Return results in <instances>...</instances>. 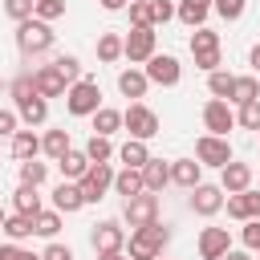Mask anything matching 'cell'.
Segmentation results:
<instances>
[{
	"label": "cell",
	"mask_w": 260,
	"mask_h": 260,
	"mask_svg": "<svg viewBox=\"0 0 260 260\" xmlns=\"http://www.w3.org/2000/svg\"><path fill=\"white\" fill-rule=\"evenodd\" d=\"M41 260H73V248H69V244H57V240H53V244H49V248L41 252Z\"/></svg>",
	"instance_id": "45"
},
{
	"label": "cell",
	"mask_w": 260,
	"mask_h": 260,
	"mask_svg": "<svg viewBox=\"0 0 260 260\" xmlns=\"http://www.w3.org/2000/svg\"><path fill=\"white\" fill-rule=\"evenodd\" d=\"M32 228H37V236H45V240H53L57 232H61V211L53 207V211H37V219H32Z\"/></svg>",
	"instance_id": "35"
},
{
	"label": "cell",
	"mask_w": 260,
	"mask_h": 260,
	"mask_svg": "<svg viewBox=\"0 0 260 260\" xmlns=\"http://www.w3.org/2000/svg\"><path fill=\"white\" fill-rule=\"evenodd\" d=\"M16 114H20V122H24V126H41V122L49 118V98H41V93L16 98Z\"/></svg>",
	"instance_id": "18"
},
{
	"label": "cell",
	"mask_w": 260,
	"mask_h": 260,
	"mask_svg": "<svg viewBox=\"0 0 260 260\" xmlns=\"http://www.w3.org/2000/svg\"><path fill=\"white\" fill-rule=\"evenodd\" d=\"M122 219H126L130 228H146V223H154V219H158V195H154V191H138V195H130L126 207H122Z\"/></svg>",
	"instance_id": "8"
},
{
	"label": "cell",
	"mask_w": 260,
	"mask_h": 260,
	"mask_svg": "<svg viewBox=\"0 0 260 260\" xmlns=\"http://www.w3.org/2000/svg\"><path fill=\"white\" fill-rule=\"evenodd\" d=\"M154 24H130V32H126V61L130 65H146L150 57H154Z\"/></svg>",
	"instance_id": "5"
},
{
	"label": "cell",
	"mask_w": 260,
	"mask_h": 260,
	"mask_svg": "<svg viewBox=\"0 0 260 260\" xmlns=\"http://www.w3.org/2000/svg\"><path fill=\"white\" fill-rule=\"evenodd\" d=\"M16 260H41V256H37V252H24V248H20V256H16Z\"/></svg>",
	"instance_id": "52"
},
{
	"label": "cell",
	"mask_w": 260,
	"mask_h": 260,
	"mask_svg": "<svg viewBox=\"0 0 260 260\" xmlns=\"http://www.w3.org/2000/svg\"><path fill=\"white\" fill-rule=\"evenodd\" d=\"M114 191H118L122 199H130V195H138V191H146V183H142V167H122V171L114 175Z\"/></svg>",
	"instance_id": "24"
},
{
	"label": "cell",
	"mask_w": 260,
	"mask_h": 260,
	"mask_svg": "<svg viewBox=\"0 0 260 260\" xmlns=\"http://www.w3.org/2000/svg\"><path fill=\"white\" fill-rule=\"evenodd\" d=\"M142 183H146V191H154V195H158V191L171 183V162H162V158H154V154H150V162L142 167Z\"/></svg>",
	"instance_id": "23"
},
{
	"label": "cell",
	"mask_w": 260,
	"mask_h": 260,
	"mask_svg": "<svg viewBox=\"0 0 260 260\" xmlns=\"http://www.w3.org/2000/svg\"><path fill=\"white\" fill-rule=\"evenodd\" d=\"M236 122H240L244 130H256V134H260V98H256V102H244L240 114H236Z\"/></svg>",
	"instance_id": "38"
},
{
	"label": "cell",
	"mask_w": 260,
	"mask_h": 260,
	"mask_svg": "<svg viewBox=\"0 0 260 260\" xmlns=\"http://www.w3.org/2000/svg\"><path fill=\"white\" fill-rule=\"evenodd\" d=\"M4 12L20 24V20H28V16L37 12V0H4Z\"/></svg>",
	"instance_id": "40"
},
{
	"label": "cell",
	"mask_w": 260,
	"mask_h": 260,
	"mask_svg": "<svg viewBox=\"0 0 260 260\" xmlns=\"http://www.w3.org/2000/svg\"><path fill=\"white\" fill-rule=\"evenodd\" d=\"M223 187L219 183H199V187H191V211L195 215H203V219H211L219 207H223Z\"/></svg>",
	"instance_id": "10"
},
{
	"label": "cell",
	"mask_w": 260,
	"mask_h": 260,
	"mask_svg": "<svg viewBox=\"0 0 260 260\" xmlns=\"http://www.w3.org/2000/svg\"><path fill=\"white\" fill-rule=\"evenodd\" d=\"M12 207H16V211H24V215H37V211H41V187L20 183V187H16V195H12Z\"/></svg>",
	"instance_id": "28"
},
{
	"label": "cell",
	"mask_w": 260,
	"mask_h": 260,
	"mask_svg": "<svg viewBox=\"0 0 260 260\" xmlns=\"http://www.w3.org/2000/svg\"><path fill=\"white\" fill-rule=\"evenodd\" d=\"M45 179H49V167H45V162H37V158H24V162H20V183L41 187Z\"/></svg>",
	"instance_id": "36"
},
{
	"label": "cell",
	"mask_w": 260,
	"mask_h": 260,
	"mask_svg": "<svg viewBox=\"0 0 260 260\" xmlns=\"http://www.w3.org/2000/svg\"><path fill=\"white\" fill-rule=\"evenodd\" d=\"M114 175H118V171H114L110 162H93V167H89V171L77 179V183H81L85 203H102V199H106V191L114 187Z\"/></svg>",
	"instance_id": "7"
},
{
	"label": "cell",
	"mask_w": 260,
	"mask_h": 260,
	"mask_svg": "<svg viewBox=\"0 0 260 260\" xmlns=\"http://www.w3.org/2000/svg\"><path fill=\"white\" fill-rule=\"evenodd\" d=\"M0 228H4V207H0Z\"/></svg>",
	"instance_id": "53"
},
{
	"label": "cell",
	"mask_w": 260,
	"mask_h": 260,
	"mask_svg": "<svg viewBox=\"0 0 260 260\" xmlns=\"http://www.w3.org/2000/svg\"><path fill=\"white\" fill-rule=\"evenodd\" d=\"M32 81H37V93L41 98H65V89H69V81L61 77V69L53 61L41 65V69H32Z\"/></svg>",
	"instance_id": "14"
},
{
	"label": "cell",
	"mask_w": 260,
	"mask_h": 260,
	"mask_svg": "<svg viewBox=\"0 0 260 260\" xmlns=\"http://www.w3.org/2000/svg\"><path fill=\"white\" fill-rule=\"evenodd\" d=\"M53 207H57L61 215H73V211H81V207H85L81 183H73V179H61V183L53 187Z\"/></svg>",
	"instance_id": "15"
},
{
	"label": "cell",
	"mask_w": 260,
	"mask_h": 260,
	"mask_svg": "<svg viewBox=\"0 0 260 260\" xmlns=\"http://www.w3.org/2000/svg\"><path fill=\"white\" fill-rule=\"evenodd\" d=\"M32 219L37 215H24V211H12V215H4V236L12 240V244H20V240H28V236H37V228H32Z\"/></svg>",
	"instance_id": "22"
},
{
	"label": "cell",
	"mask_w": 260,
	"mask_h": 260,
	"mask_svg": "<svg viewBox=\"0 0 260 260\" xmlns=\"http://www.w3.org/2000/svg\"><path fill=\"white\" fill-rule=\"evenodd\" d=\"M203 53H219V32H211V28H195L191 32V57H203Z\"/></svg>",
	"instance_id": "29"
},
{
	"label": "cell",
	"mask_w": 260,
	"mask_h": 260,
	"mask_svg": "<svg viewBox=\"0 0 260 260\" xmlns=\"http://www.w3.org/2000/svg\"><path fill=\"white\" fill-rule=\"evenodd\" d=\"M118 57H126V37H122V32H102V37H98V61L114 65Z\"/></svg>",
	"instance_id": "25"
},
{
	"label": "cell",
	"mask_w": 260,
	"mask_h": 260,
	"mask_svg": "<svg viewBox=\"0 0 260 260\" xmlns=\"http://www.w3.org/2000/svg\"><path fill=\"white\" fill-rule=\"evenodd\" d=\"M114 130H122V110H110V106H102L98 114H93V134H114Z\"/></svg>",
	"instance_id": "33"
},
{
	"label": "cell",
	"mask_w": 260,
	"mask_h": 260,
	"mask_svg": "<svg viewBox=\"0 0 260 260\" xmlns=\"http://www.w3.org/2000/svg\"><path fill=\"white\" fill-rule=\"evenodd\" d=\"M248 61H252V65L260 69V45H252V53H248Z\"/></svg>",
	"instance_id": "51"
},
{
	"label": "cell",
	"mask_w": 260,
	"mask_h": 260,
	"mask_svg": "<svg viewBox=\"0 0 260 260\" xmlns=\"http://www.w3.org/2000/svg\"><path fill=\"white\" fill-rule=\"evenodd\" d=\"M41 150H45V154L57 162V158L69 150V130H65V126H61V130H45V138H41Z\"/></svg>",
	"instance_id": "31"
},
{
	"label": "cell",
	"mask_w": 260,
	"mask_h": 260,
	"mask_svg": "<svg viewBox=\"0 0 260 260\" xmlns=\"http://www.w3.org/2000/svg\"><path fill=\"white\" fill-rule=\"evenodd\" d=\"M37 154H41V138H37V130H32V126H28V130H16V134H12V158L24 162V158H37Z\"/></svg>",
	"instance_id": "26"
},
{
	"label": "cell",
	"mask_w": 260,
	"mask_h": 260,
	"mask_svg": "<svg viewBox=\"0 0 260 260\" xmlns=\"http://www.w3.org/2000/svg\"><path fill=\"white\" fill-rule=\"evenodd\" d=\"M53 65L61 69V77L73 85V81H81V61L73 57V53H61V57H53Z\"/></svg>",
	"instance_id": "37"
},
{
	"label": "cell",
	"mask_w": 260,
	"mask_h": 260,
	"mask_svg": "<svg viewBox=\"0 0 260 260\" xmlns=\"http://www.w3.org/2000/svg\"><path fill=\"white\" fill-rule=\"evenodd\" d=\"M211 4H215V0H179V4H175V16H179L187 28H199V24L207 20Z\"/></svg>",
	"instance_id": "20"
},
{
	"label": "cell",
	"mask_w": 260,
	"mask_h": 260,
	"mask_svg": "<svg viewBox=\"0 0 260 260\" xmlns=\"http://www.w3.org/2000/svg\"><path fill=\"white\" fill-rule=\"evenodd\" d=\"M130 24H150V0H130Z\"/></svg>",
	"instance_id": "44"
},
{
	"label": "cell",
	"mask_w": 260,
	"mask_h": 260,
	"mask_svg": "<svg viewBox=\"0 0 260 260\" xmlns=\"http://www.w3.org/2000/svg\"><path fill=\"white\" fill-rule=\"evenodd\" d=\"M32 16H41V20L53 24V20L65 16V0H37V12H32Z\"/></svg>",
	"instance_id": "39"
},
{
	"label": "cell",
	"mask_w": 260,
	"mask_h": 260,
	"mask_svg": "<svg viewBox=\"0 0 260 260\" xmlns=\"http://www.w3.org/2000/svg\"><path fill=\"white\" fill-rule=\"evenodd\" d=\"M203 126H207V134H223V138H228V130L236 126L232 102H223V98H211V102L203 106Z\"/></svg>",
	"instance_id": "12"
},
{
	"label": "cell",
	"mask_w": 260,
	"mask_h": 260,
	"mask_svg": "<svg viewBox=\"0 0 260 260\" xmlns=\"http://www.w3.org/2000/svg\"><path fill=\"white\" fill-rule=\"evenodd\" d=\"M89 240H93V252H98V256H102V252H126V228H122L118 219H102Z\"/></svg>",
	"instance_id": "11"
},
{
	"label": "cell",
	"mask_w": 260,
	"mask_h": 260,
	"mask_svg": "<svg viewBox=\"0 0 260 260\" xmlns=\"http://www.w3.org/2000/svg\"><path fill=\"white\" fill-rule=\"evenodd\" d=\"M167 20H175V4H171V0H150V24L158 28V24H167Z\"/></svg>",
	"instance_id": "42"
},
{
	"label": "cell",
	"mask_w": 260,
	"mask_h": 260,
	"mask_svg": "<svg viewBox=\"0 0 260 260\" xmlns=\"http://www.w3.org/2000/svg\"><path fill=\"white\" fill-rule=\"evenodd\" d=\"M146 89H150V77H146V69H122L118 73V93L122 98H146Z\"/></svg>",
	"instance_id": "19"
},
{
	"label": "cell",
	"mask_w": 260,
	"mask_h": 260,
	"mask_svg": "<svg viewBox=\"0 0 260 260\" xmlns=\"http://www.w3.org/2000/svg\"><path fill=\"white\" fill-rule=\"evenodd\" d=\"M244 8H248V0H215V4H211V12H219L223 20H240Z\"/></svg>",
	"instance_id": "41"
},
{
	"label": "cell",
	"mask_w": 260,
	"mask_h": 260,
	"mask_svg": "<svg viewBox=\"0 0 260 260\" xmlns=\"http://www.w3.org/2000/svg\"><path fill=\"white\" fill-rule=\"evenodd\" d=\"M57 167H61V179H73V183H77L93 162H89V154H85V150H73V146H69V150L57 158Z\"/></svg>",
	"instance_id": "21"
},
{
	"label": "cell",
	"mask_w": 260,
	"mask_h": 260,
	"mask_svg": "<svg viewBox=\"0 0 260 260\" xmlns=\"http://www.w3.org/2000/svg\"><path fill=\"white\" fill-rule=\"evenodd\" d=\"M122 126L130 130V138H142V142H150L154 134H158V114L150 110V106H142V102H130L126 110H122Z\"/></svg>",
	"instance_id": "4"
},
{
	"label": "cell",
	"mask_w": 260,
	"mask_h": 260,
	"mask_svg": "<svg viewBox=\"0 0 260 260\" xmlns=\"http://www.w3.org/2000/svg\"><path fill=\"white\" fill-rule=\"evenodd\" d=\"M53 24L49 20H41V16H28V20H20L16 24V49L24 53V57H41V53H49L53 49Z\"/></svg>",
	"instance_id": "2"
},
{
	"label": "cell",
	"mask_w": 260,
	"mask_h": 260,
	"mask_svg": "<svg viewBox=\"0 0 260 260\" xmlns=\"http://www.w3.org/2000/svg\"><path fill=\"white\" fill-rule=\"evenodd\" d=\"M65 110H69L73 118H93V114L102 110V85H98L93 77L73 81V85L65 89Z\"/></svg>",
	"instance_id": "3"
},
{
	"label": "cell",
	"mask_w": 260,
	"mask_h": 260,
	"mask_svg": "<svg viewBox=\"0 0 260 260\" xmlns=\"http://www.w3.org/2000/svg\"><path fill=\"white\" fill-rule=\"evenodd\" d=\"M146 77H150V85H179L183 65H179V57H171V53H154V57L146 61Z\"/></svg>",
	"instance_id": "9"
},
{
	"label": "cell",
	"mask_w": 260,
	"mask_h": 260,
	"mask_svg": "<svg viewBox=\"0 0 260 260\" xmlns=\"http://www.w3.org/2000/svg\"><path fill=\"white\" fill-rule=\"evenodd\" d=\"M256 98H260V77H252V73L236 77V85H232V102L244 106V102H256Z\"/></svg>",
	"instance_id": "30"
},
{
	"label": "cell",
	"mask_w": 260,
	"mask_h": 260,
	"mask_svg": "<svg viewBox=\"0 0 260 260\" xmlns=\"http://www.w3.org/2000/svg\"><path fill=\"white\" fill-rule=\"evenodd\" d=\"M16 126H20V114L16 110H0V138L4 134H16Z\"/></svg>",
	"instance_id": "46"
},
{
	"label": "cell",
	"mask_w": 260,
	"mask_h": 260,
	"mask_svg": "<svg viewBox=\"0 0 260 260\" xmlns=\"http://www.w3.org/2000/svg\"><path fill=\"white\" fill-rule=\"evenodd\" d=\"M171 183H175V187H187V191L199 187V183H203V162H199V158H175V162H171Z\"/></svg>",
	"instance_id": "16"
},
{
	"label": "cell",
	"mask_w": 260,
	"mask_h": 260,
	"mask_svg": "<svg viewBox=\"0 0 260 260\" xmlns=\"http://www.w3.org/2000/svg\"><path fill=\"white\" fill-rule=\"evenodd\" d=\"M16 256H20V248H16L12 240H8V244H0V260H16Z\"/></svg>",
	"instance_id": "47"
},
{
	"label": "cell",
	"mask_w": 260,
	"mask_h": 260,
	"mask_svg": "<svg viewBox=\"0 0 260 260\" xmlns=\"http://www.w3.org/2000/svg\"><path fill=\"white\" fill-rule=\"evenodd\" d=\"M228 248H232L228 228H203L199 232V260H223Z\"/></svg>",
	"instance_id": "13"
},
{
	"label": "cell",
	"mask_w": 260,
	"mask_h": 260,
	"mask_svg": "<svg viewBox=\"0 0 260 260\" xmlns=\"http://www.w3.org/2000/svg\"><path fill=\"white\" fill-rule=\"evenodd\" d=\"M240 240H244V248H248V252H260V219H244Z\"/></svg>",
	"instance_id": "43"
},
{
	"label": "cell",
	"mask_w": 260,
	"mask_h": 260,
	"mask_svg": "<svg viewBox=\"0 0 260 260\" xmlns=\"http://www.w3.org/2000/svg\"><path fill=\"white\" fill-rule=\"evenodd\" d=\"M98 260H130V256H126V252H102Z\"/></svg>",
	"instance_id": "50"
},
{
	"label": "cell",
	"mask_w": 260,
	"mask_h": 260,
	"mask_svg": "<svg viewBox=\"0 0 260 260\" xmlns=\"http://www.w3.org/2000/svg\"><path fill=\"white\" fill-rule=\"evenodd\" d=\"M167 244H171V228L154 219V223L130 232V240H126V256H130V260H158Z\"/></svg>",
	"instance_id": "1"
},
{
	"label": "cell",
	"mask_w": 260,
	"mask_h": 260,
	"mask_svg": "<svg viewBox=\"0 0 260 260\" xmlns=\"http://www.w3.org/2000/svg\"><path fill=\"white\" fill-rule=\"evenodd\" d=\"M223 260H252V252H236V248H228V256Z\"/></svg>",
	"instance_id": "49"
},
{
	"label": "cell",
	"mask_w": 260,
	"mask_h": 260,
	"mask_svg": "<svg viewBox=\"0 0 260 260\" xmlns=\"http://www.w3.org/2000/svg\"><path fill=\"white\" fill-rule=\"evenodd\" d=\"M195 158L203 162V167H228L236 154H232V142L223 138V134H203V138H195Z\"/></svg>",
	"instance_id": "6"
},
{
	"label": "cell",
	"mask_w": 260,
	"mask_h": 260,
	"mask_svg": "<svg viewBox=\"0 0 260 260\" xmlns=\"http://www.w3.org/2000/svg\"><path fill=\"white\" fill-rule=\"evenodd\" d=\"M118 158H122L126 167H146V162H150V150H146L142 138H126V142L118 146Z\"/></svg>",
	"instance_id": "27"
},
{
	"label": "cell",
	"mask_w": 260,
	"mask_h": 260,
	"mask_svg": "<svg viewBox=\"0 0 260 260\" xmlns=\"http://www.w3.org/2000/svg\"><path fill=\"white\" fill-rule=\"evenodd\" d=\"M102 8L106 12H122V8H130V0H102Z\"/></svg>",
	"instance_id": "48"
},
{
	"label": "cell",
	"mask_w": 260,
	"mask_h": 260,
	"mask_svg": "<svg viewBox=\"0 0 260 260\" xmlns=\"http://www.w3.org/2000/svg\"><path fill=\"white\" fill-rule=\"evenodd\" d=\"M85 154H89V162H110L118 150H114V142H110L106 134H93V138L85 142Z\"/></svg>",
	"instance_id": "34"
},
{
	"label": "cell",
	"mask_w": 260,
	"mask_h": 260,
	"mask_svg": "<svg viewBox=\"0 0 260 260\" xmlns=\"http://www.w3.org/2000/svg\"><path fill=\"white\" fill-rule=\"evenodd\" d=\"M232 85H236V77H232V73H223V69H211V73H207V93H211V98L232 102Z\"/></svg>",
	"instance_id": "32"
},
{
	"label": "cell",
	"mask_w": 260,
	"mask_h": 260,
	"mask_svg": "<svg viewBox=\"0 0 260 260\" xmlns=\"http://www.w3.org/2000/svg\"><path fill=\"white\" fill-rule=\"evenodd\" d=\"M219 187H223L228 195H236V191H248V187H252V167L232 158V162L219 171Z\"/></svg>",
	"instance_id": "17"
}]
</instances>
